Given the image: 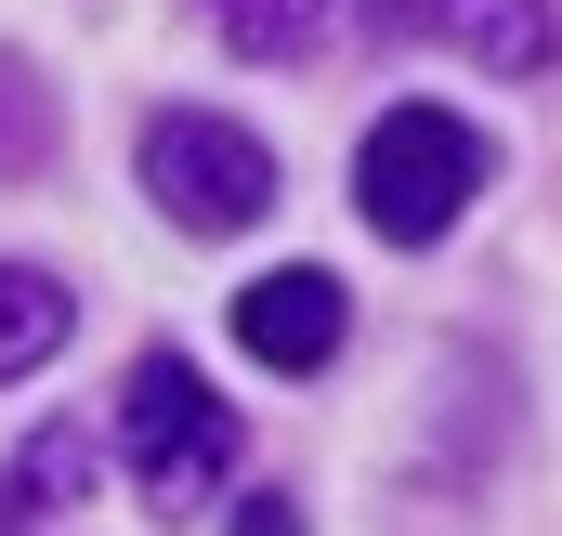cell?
I'll return each instance as SVG.
<instances>
[{
  "instance_id": "10",
  "label": "cell",
  "mask_w": 562,
  "mask_h": 536,
  "mask_svg": "<svg viewBox=\"0 0 562 536\" xmlns=\"http://www.w3.org/2000/svg\"><path fill=\"white\" fill-rule=\"evenodd\" d=\"M236 536H301V511H288V498H249V511H236Z\"/></svg>"
},
{
  "instance_id": "9",
  "label": "cell",
  "mask_w": 562,
  "mask_h": 536,
  "mask_svg": "<svg viewBox=\"0 0 562 536\" xmlns=\"http://www.w3.org/2000/svg\"><path fill=\"white\" fill-rule=\"evenodd\" d=\"M13 484H26V511H66V498L92 484V432H79V418H53V432L26 445V471H13Z\"/></svg>"
},
{
  "instance_id": "2",
  "label": "cell",
  "mask_w": 562,
  "mask_h": 536,
  "mask_svg": "<svg viewBox=\"0 0 562 536\" xmlns=\"http://www.w3.org/2000/svg\"><path fill=\"white\" fill-rule=\"evenodd\" d=\"M119 458L157 511H210V484L236 471V405H210V380L183 354H144L119 393Z\"/></svg>"
},
{
  "instance_id": "7",
  "label": "cell",
  "mask_w": 562,
  "mask_h": 536,
  "mask_svg": "<svg viewBox=\"0 0 562 536\" xmlns=\"http://www.w3.org/2000/svg\"><path fill=\"white\" fill-rule=\"evenodd\" d=\"M210 26H223V53H249V66H301V53L327 40V0H210Z\"/></svg>"
},
{
  "instance_id": "11",
  "label": "cell",
  "mask_w": 562,
  "mask_h": 536,
  "mask_svg": "<svg viewBox=\"0 0 562 536\" xmlns=\"http://www.w3.org/2000/svg\"><path fill=\"white\" fill-rule=\"evenodd\" d=\"M13 511H26V484H0V536H13Z\"/></svg>"
},
{
  "instance_id": "4",
  "label": "cell",
  "mask_w": 562,
  "mask_h": 536,
  "mask_svg": "<svg viewBox=\"0 0 562 536\" xmlns=\"http://www.w3.org/2000/svg\"><path fill=\"white\" fill-rule=\"evenodd\" d=\"M340 327H353V301H340L327 263H276V275L236 288V354L276 367V380H314V367L340 354Z\"/></svg>"
},
{
  "instance_id": "3",
  "label": "cell",
  "mask_w": 562,
  "mask_h": 536,
  "mask_svg": "<svg viewBox=\"0 0 562 536\" xmlns=\"http://www.w3.org/2000/svg\"><path fill=\"white\" fill-rule=\"evenodd\" d=\"M144 197H157L183 236H249V223L276 210V144L236 132V119H210V105H170V119L144 132Z\"/></svg>"
},
{
  "instance_id": "5",
  "label": "cell",
  "mask_w": 562,
  "mask_h": 536,
  "mask_svg": "<svg viewBox=\"0 0 562 536\" xmlns=\"http://www.w3.org/2000/svg\"><path fill=\"white\" fill-rule=\"evenodd\" d=\"M367 26L380 40H458L497 79H537L550 66V0H367Z\"/></svg>"
},
{
  "instance_id": "6",
  "label": "cell",
  "mask_w": 562,
  "mask_h": 536,
  "mask_svg": "<svg viewBox=\"0 0 562 536\" xmlns=\"http://www.w3.org/2000/svg\"><path fill=\"white\" fill-rule=\"evenodd\" d=\"M66 354V288L40 263H0V393L26 380V367H53Z\"/></svg>"
},
{
  "instance_id": "8",
  "label": "cell",
  "mask_w": 562,
  "mask_h": 536,
  "mask_svg": "<svg viewBox=\"0 0 562 536\" xmlns=\"http://www.w3.org/2000/svg\"><path fill=\"white\" fill-rule=\"evenodd\" d=\"M40 157H53V92L26 66H0V183H26Z\"/></svg>"
},
{
  "instance_id": "1",
  "label": "cell",
  "mask_w": 562,
  "mask_h": 536,
  "mask_svg": "<svg viewBox=\"0 0 562 536\" xmlns=\"http://www.w3.org/2000/svg\"><path fill=\"white\" fill-rule=\"evenodd\" d=\"M484 183H497V144L471 132L458 105H393V119H367V144H353V210L393 249H431Z\"/></svg>"
}]
</instances>
